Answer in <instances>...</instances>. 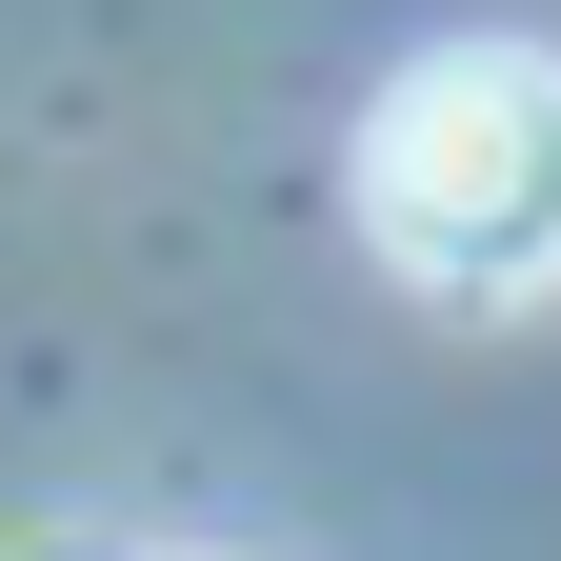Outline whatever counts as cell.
<instances>
[{"label":"cell","instance_id":"obj_1","mask_svg":"<svg viewBox=\"0 0 561 561\" xmlns=\"http://www.w3.org/2000/svg\"><path fill=\"white\" fill-rule=\"evenodd\" d=\"M362 241L421 301H541L561 280V60L541 41H442L362 121Z\"/></svg>","mask_w":561,"mask_h":561}]
</instances>
